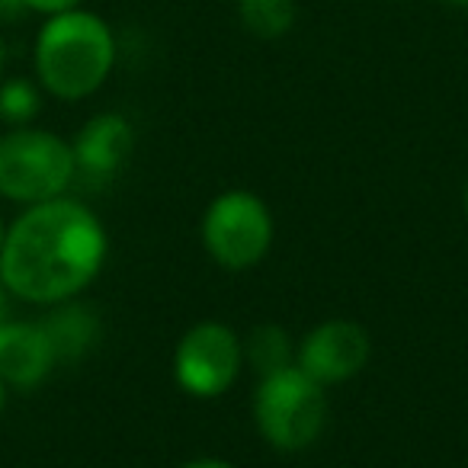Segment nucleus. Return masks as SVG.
Returning a JSON list of instances; mask_svg holds the SVG:
<instances>
[{
    "label": "nucleus",
    "instance_id": "obj_1",
    "mask_svg": "<svg viewBox=\"0 0 468 468\" xmlns=\"http://www.w3.org/2000/svg\"><path fill=\"white\" fill-rule=\"evenodd\" d=\"M106 261V231L87 206L48 199L27 206L0 244V282L16 299L58 305L97 280Z\"/></svg>",
    "mask_w": 468,
    "mask_h": 468
},
{
    "label": "nucleus",
    "instance_id": "obj_2",
    "mask_svg": "<svg viewBox=\"0 0 468 468\" xmlns=\"http://www.w3.org/2000/svg\"><path fill=\"white\" fill-rule=\"evenodd\" d=\"M119 58L112 27L87 7L46 16L36 33L33 68L46 93L65 103H78L110 80Z\"/></svg>",
    "mask_w": 468,
    "mask_h": 468
},
{
    "label": "nucleus",
    "instance_id": "obj_3",
    "mask_svg": "<svg viewBox=\"0 0 468 468\" xmlns=\"http://www.w3.org/2000/svg\"><path fill=\"white\" fill-rule=\"evenodd\" d=\"M78 176L71 142L36 125L0 135V196L23 206L58 199Z\"/></svg>",
    "mask_w": 468,
    "mask_h": 468
},
{
    "label": "nucleus",
    "instance_id": "obj_4",
    "mask_svg": "<svg viewBox=\"0 0 468 468\" xmlns=\"http://www.w3.org/2000/svg\"><path fill=\"white\" fill-rule=\"evenodd\" d=\"M254 420L261 436L280 452H302L327 423V395L324 385L312 376L289 366L273 376H263L254 391Z\"/></svg>",
    "mask_w": 468,
    "mask_h": 468
},
{
    "label": "nucleus",
    "instance_id": "obj_5",
    "mask_svg": "<svg viewBox=\"0 0 468 468\" xmlns=\"http://www.w3.org/2000/svg\"><path fill=\"white\" fill-rule=\"evenodd\" d=\"M202 244L225 270H250L273 244V215L261 196L228 189L208 202L202 215Z\"/></svg>",
    "mask_w": 468,
    "mask_h": 468
},
{
    "label": "nucleus",
    "instance_id": "obj_6",
    "mask_svg": "<svg viewBox=\"0 0 468 468\" xmlns=\"http://www.w3.org/2000/svg\"><path fill=\"white\" fill-rule=\"evenodd\" d=\"M244 366L241 337L221 321L193 324L174 350V378L193 398H218Z\"/></svg>",
    "mask_w": 468,
    "mask_h": 468
},
{
    "label": "nucleus",
    "instance_id": "obj_7",
    "mask_svg": "<svg viewBox=\"0 0 468 468\" xmlns=\"http://www.w3.org/2000/svg\"><path fill=\"white\" fill-rule=\"evenodd\" d=\"M369 350L372 344L363 324L331 318L312 327L305 340L295 346V366L327 388V385L350 382L353 376H359L369 363Z\"/></svg>",
    "mask_w": 468,
    "mask_h": 468
},
{
    "label": "nucleus",
    "instance_id": "obj_8",
    "mask_svg": "<svg viewBox=\"0 0 468 468\" xmlns=\"http://www.w3.org/2000/svg\"><path fill=\"white\" fill-rule=\"evenodd\" d=\"M135 129L122 112H97L78 129L71 142L78 176L87 180H110L132 154Z\"/></svg>",
    "mask_w": 468,
    "mask_h": 468
},
{
    "label": "nucleus",
    "instance_id": "obj_9",
    "mask_svg": "<svg viewBox=\"0 0 468 468\" xmlns=\"http://www.w3.org/2000/svg\"><path fill=\"white\" fill-rule=\"evenodd\" d=\"M55 353L39 321H7L0 327V378L14 388H36L52 372Z\"/></svg>",
    "mask_w": 468,
    "mask_h": 468
},
{
    "label": "nucleus",
    "instance_id": "obj_10",
    "mask_svg": "<svg viewBox=\"0 0 468 468\" xmlns=\"http://www.w3.org/2000/svg\"><path fill=\"white\" fill-rule=\"evenodd\" d=\"M42 331H46L48 344H52L55 363H74L80 359L93 344H97L100 321L93 314V308L78 305V302H58L55 312H48L39 321Z\"/></svg>",
    "mask_w": 468,
    "mask_h": 468
},
{
    "label": "nucleus",
    "instance_id": "obj_11",
    "mask_svg": "<svg viewBox=\"0 0 468 468\" xmlns=\"http://www.w3.org/2000/svg\"><path fill=\"white\" fill-rule=\"evenodd\" d=\"M234 14L248 36L261 42H276L292 33L299 20L295 0H234Z\"/></svg>",
    "mask_w": 468,
    "mask_h": 468
},
{
    "label": "nucleus",
    "instance_id": "obj_12",
    "mask_svg": "<svg viewBox=\"0 0 468 468\" xmlns=\"http://www.w3.org/2000/svg\"><path fill=\"white\" fill-rule=\"evenodd\" d=\"M244 344V363L257 372V376H273L280 369H289L295 366V346H292V337H289L282 327L276 324H261L250 331Z\"/></svg>",
    "mask_w": 468,
    "mask_h": 468
},
{
    "label": "nucleus",
    "instance_id": "obj_13",
    "mask_svg": "<svg viewBox=\"0 0 468 468\" xmlns=\"http://www.w3.org/2000/svg\"><path fill=\"white\" fill-rule=\"evenodd\" d=\"M42 87L39 80L29 78H4L0 80V122L10 129L33 125L36 116L42 112Z\"/></svg>",
    "mask_w": 468,
    "mask_h": 468
},
{
    "label": "nucleus",
    "instance_id": "obj_14",
    "mask_svg": "<svg viewBox=\"0 0 468 468\" xmlns=\"http://www.w3.org/2000/svg\"><path fill=\"white\" fill-rule=\"evenodd\" d=\"M23 7H27L29 14L55 16V14H68V10L84 7V0H23Z\"/></svg>",
    "mask_w": 468,
    "mask_h": 468
},
{
    "label": "nucleus",
    "instance_id": "obj_15",
    "mask_svg": "<svg viewBox=\"0 0 468 468\" xmlns=\"http://www.w3.org/2000/svg\"><path fill=\"white\" fill-rule=\"evenodd\" d=\"M180 468H234L231 462H225V459H193V462H186V465H180Z\"/></svg>",
    "mask_w": 468,
    "mask_h": 468
},
{
    "label": "nucleus",
    "instance_id": "obj_16",
    "mask_svg": "<svg viewBox=\"0 0 468 468\" xmlns=\"http://www.w3.org/2000/svg\"><path fill=\"white\" fill-rule=\"evenodd\" d=\"M7 324V286L0 282V327Z\"/></svg>",
    "mask_w": 468,
    "mask_h": 468
},
{
    "label": "nucleus",
    "instance_id": "obj_17",
    "mask_svg": "<svg viewBox=\"0 0 468 468\" xmlns=\"http://www.w3.org/2000/svg\"><path fill=\"white\" fill-rule=\"evenodd\" d=\"M4 65H7V46L0 39V80H4Z\"/></svg>",
    "mask_w": 468,
    "mask_h": 468
},
{
    "label": "nucleus",
    "instance_id": "obj_18",
    "mask_svg": "<svg viewBox=\"0 0 468 468\" xmlns=\"http://www.w3.org/2000/svg\"><path fill=\"white\" fill-rule=\"evenodd\" d=\"M442 4H449V7H459V10H468V0H442Z\"/></svg>",
    "mask_w": 468,
    "mask_h": 468
},
{
    "label": "nucleus",
    "instance_id": "obj_19",
    "mask_svg": "<svg viewBox=\"0 0 468 468\" xmlns=\"http://www.w3.org/2000/svg\"><path fill=\"white\" fill-rule=\"evenodd\" d=\"M462 206H465V215H468V180H465V189H462Z\"/></svg>",
    "mask_w": 468,
    "mask_h": 468
},
{
    "label": "nucleus",
    "instance_id": "obj_20",
    "mask_svg": "<svg viewBox=\"0 0 468 468\" xmlns=\"http://www.w3.org/2000/svg\"><path fill=\"white\" fill-rule=\"evenodd\" d=\"M4 395H7V385H4V378H0V410H4Z\"/></svg>",
    "mask_w": 468,
    "mask_h": 468
},
{
    "label": "nucleus",
    "instance_id": "obj_21",
    "mask_svg": "<svg viewBox=\"0 0 468 468\" xmlns=\"http://www.w3.org/2000/svg\"><path fill=\"white\" fill-rule=\"evenodd\" d=\"M4 234H7V228H4V221H0V244H4Z\"/></svg>",
    "mask_w": 468,
    "mask_h": 468
},
{
    "label": "nucleus",
    "instance_id": "obj_22",
    "mask_svg": "<svg viewBox=\"0 0 468 468\" xmlns=\"http://www.w3.org/2000/svg\"><path fill=\"white\" fill-rule=\"evenodd\" d=\"M385 4H404V0H385Z\"/></svg>",
    "mask_w": 468,
    "mask_h": 468
}]
</instances>
